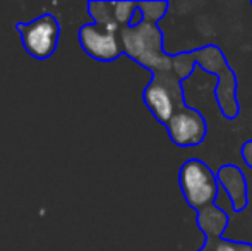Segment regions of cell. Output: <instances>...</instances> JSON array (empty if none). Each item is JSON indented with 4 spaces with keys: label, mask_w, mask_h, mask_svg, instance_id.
<instances>
[{
    "label": "cell",
    "mask_w": 252,
    "mask_h": 251,
    "mask_svg": "<svg viewBox=\"0 0 252 251\" xmlns=\"http://www.w3.org/2000/svg\"><path fill=\"white\" fill-rule=\"evenodd\" d=\"M170 3L168 2H137V9L143 14V21L148 23H158L166 16Z\"/></svg>",
    "instance_id": "30bf717a"
},
{
    "label": "cell",
    "mask_w": 252,
    "mask_h": 251,
    "mask_svg": "<svg viewBox=\"0 0 252 251\" xmlns=\"http://www.w3.org/2000/svg\"><path fill=\"white\" fill-rule=\"evenodd\" d=\"M137 2H112L113 17L120 28H126L130 21V16L136 10Z\"/></svg>",
    "instance_id": "8fae6325"
},
{
    "label": "cell",
    "mask_w": 252,
    "mask_h": 251,
    "mask_svg": "<svg viewBox=\"0 0 252 251\" xmlns=\"http://www.w3.org/2000/svg\"><path fill=\"white\" fill-rule=\"evenodd\" d=\"M122 52L150 72H159L168 62V54L163 50V31L155 23L141 21L137 26H126L119 31Z\"/></svg>",
    "instance_id": "6da1fadb"
},
{
    "label": "cell",
    "mask_w": 252,
    "mask_h": 251,
    "mask_svg": "<svg viewBox=\"0 0 252 251\" xmlns=\"http://www.w3.org/2000/svg\"><path fill=\"white\" fill-rule=\"evenodd\" d=\"M197 251H211L208 248V246H201V250H197Z\"/></svg>",
    "instance_id": "5bb4252c"
},
{
    "label": "cell",
    "mask_w": 252,
    "mask_h": 251,
    "mask_svg": "<svg viewBox=\"0 0 252 251\" xmlns=\"http://www.w3.org/2000/svg\"><path fill=\"white\" fill-rule=\"evenodd\" d=\"M16 28L21 33L24 50L31 57L45 61L55 52L60 26L52 14H43L30 23H19Z\"/></svg>",
    "instance_id": "3957f363"
},
{
    "label": "cell",
    "mask_w": 252,
    "mask_h": 251,
    "mask_svg": "<svg viewBox=\"0 0 252 251\" xmlns=\"http://www.w3.org/2000/svg\"><path fill=\"white\" fill-rule=\"evenodd\" d=\"M88 12L93 17L94 24H101L110 30L120 31L122 28L117 24L115 17H113L112 2H88Z\"/></svg>",
    "instance_id": "9c48e42d"
},
{
    "label": "cell",
    "mask_w": 252,
    "mask_h": 251,
    "mask_svg": "<svg viewBox=\"0 0 252 251\" xmlns=\"http://www.w3.org/2000/svg\"><path fill=\"white\" fill-rule=\"evenodd\" d=\"M216 182L221 189H225L233 212H244L249 203L247 194V181L242 169L233 164H225L215 172Z\"/></svg>",
    "instance_id": "52a82bcc"
},
{
    "label": "cell",
    "mask_w": 252,
    "mask_h": 251,
    "mask_svg": "<svg viewBox=\"0 0 252 251\" xmlns=\"http://www.w3.org/2000/svg\"><path fill=\"white\" fill-rule=\"evenodd\" d=\"M143 102L146 104L153 117L163 126L168 122V119L172 117L177 108L187 104L184 91L173 90V88L155 79H151L143 90Z\"/></svg>",
    "instance_id": "8992f818"
},
{
    "label": "cell",
    "mask_w": 252,
    "mask_h": 251,
    "mask_svg": "<svg viewBox=\"0 0 252 251\" xmlns=\"http://www.w3.org/2000/svg\"><path fill=\"white\" fill-rule=\"evenodd\" d=\"M240 157H242L244 164L249 169H252V140H247L242 143V148H240Z\"/></svg>",
    "instance_id": "4fadbf2b"
},
{
    "label": "cell",
    "mask_w": 252,
    "mask_h": 251,
    "mask_svg": "<svg viewBox=\"0 0 252 251\" xmlns=\"http://www.w3.org/2000/svg\"><path fill=\"white\" fill-rule=\"evenodd\" d=\"M79 45L90 57L100 62H112L122 55L119 31L101 24H84L79 30Z\"/></svg>",
    "instance_id": "5b68a950"
},
{
    "label": "cell",
    "mask_w": 252,
    "mask_h": 251,
    "mask_svg": "<svg viewBox=\"0 0 252 251\" xmlns=\"http://www.w3.org/2000/svg\"><path fill=\"white\" fill-rule=\"evenodd\" d=\"M179 186L184 200L196 212L215 205L218 200L220 186L216 182L215 172L201 158H189L180 165Z\"/></svg>",
    "instance_id": "7a4b0ae2"
},
{
    "label": "cell",
    "mask_w": 252,
    "mask_h": 251,
    "mask_svg": "<svg viewBox=\"0 0 252 251\" xmlns=\"http://www.w3.org/2000/svg\"><path fill=\"white\" fill-rule=\"evenodd\" d=\"M165 127L168 131L170 141L180 148L197 146L206 140V134H208L204 115L187 104L173 112Z\"/></svg>",
    "instance_id": "277c9868"
},
{
    "label": "cell",
    "mask_w": 252,
    "mask_h": 251,
    "mask_svg": "<svg viewBox=\"0 0 252 251\" xmlns=\"http://www.w3.org/2000/svg\"><path fill=\"white\" fill-rule=\"evenodd\" d=\"M228 222L230 217L226 215V212L216 205H209L202 210H197V227L204 232V243L223 238Z\"/></svg>",
    "instance_id": "ba28073f"
},
{
    "label": "cell",
    "mask_w": 252,
    "mask_h": 251,
    "mask_svg": "<svg viewBox=\"0 0 252 251\" xmlns=\"http://www.w3.org/2000/svg\"><path fill=\"white\" fill-rule=\"evenodd\" d=\"M213 251H252L251 243H240V241H232V239L220 238L216 241H213Z\"/></svg>",
    "instance_id": "7c38bea8"
},
{
    "label": "cell",
    "mask_w": 252,
    "mask_h": 251,
    "mask_svg": "<svg viewBox=\"0 0 252 251\" xmlns=\"http://www.w3.org/2000/svg\"><path fill=\"white\" fill-rule=\"evenodd\" d=\"M251 7H252V0H251Z\"/></svg>",
    "instance_id": "9a60e30c"
}]
</instances>
